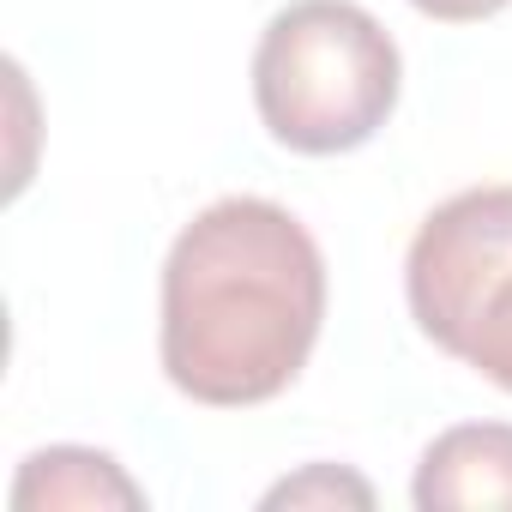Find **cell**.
I'll return each mask as SVG.
<instances>
[{"label": "cell", "mask_w": 512, "mask_h": 512, "mask_svg": "<svg viewBox=\"0 0 512 512\" xmlns=\"http://www.w3.org/2000/svg\"><path fill=\"white\" fill-rule=\"evenodd\" d=\"M410 7L440 25H476V19H494L500 7H512V0H410Z\"/></svg>", "instance_id": "cell-7"}, {"label": "cell", "mask_w": 512, "mask_h": 512, "mask_svg": "<svg viewBox=\"0 0 512 512\" xmlns=\"http://www.w3.org/2000/svg\"><path fill=\"white\" fill-rule=\"evenodd\" d=\"M404 296L452 362L512 392V187H470L422 217Z\"/></svg>", "instance_id": "cell-3"}, {"label": "cell", "mask_w": 512, "mask_h": 512, "mask_svg": "<svg viewBox=\"0 0 512 512\" xmlns=\"http://www.w3.org/2000/svg\"><path fill=\"white\" fill-rule=\"evenodd\" d=\"M374 506V488L362 482V476H350V470H338V464H308L302 476H290V482H278L272 494H266V506Z\"/></svg>", "instance_id": "cell-6"}, {"label": "cell", "mask_w": 512, "mask_h": 512, "mask_svg": "<svg viewBox=\"0 0 512 512\" xmlns=\"http://www.w3.org/2000/svg\"><path fill=\"white\" fill-rule=\"evenodd\" d=\"M398 85V43L356 0H290L253 49V109L302 157L368 145L398 109Z\"/></svg>", "instance_id": "cell-2"}, {"label": "cell", "mask_w": 512, "mask_h": 512, "mask_svg": "<svg viewBox=\"0 0 512 512\" xmlns=\"http://www.w3.org/2000/svg\"><path fill=\"white\" fill-rule=\"evenodd\" d=\"M410 500L422 512H512V422H458L434 434L416 464Z\"/></svg>", "instance_id": "cell-4"}, {"label": "cell", "mask_w": 512, "mask_h": 512, "mask_svg": "<svg viewBox=\"0 0 512 512\" xmlns=\"http://www.w3.org/2000/svg\"><path fill=\"white\" fill-rule=\"evenodd\" d=\"M326 320L320 241L278 199L205 205L163 260V374L211 410L278 398L314 356Z\"/></svg>", "instance_id": "cell-1"}, {"label": "cell", "mask_w": 512, "mask_h": 512, "mask_svg": "<svg viewBox=\"0 0 512 512\" xmlns=\"http://www.w3.org/2000/svg\"><path fill=\"white\" fill-rule=\"evenodd\" d=\"M37 506H145L139 482L91 446H49L31 452L19 482H13V512H37Z\"/></svg>", "instance_id": "cell-5"}]
</instances>
